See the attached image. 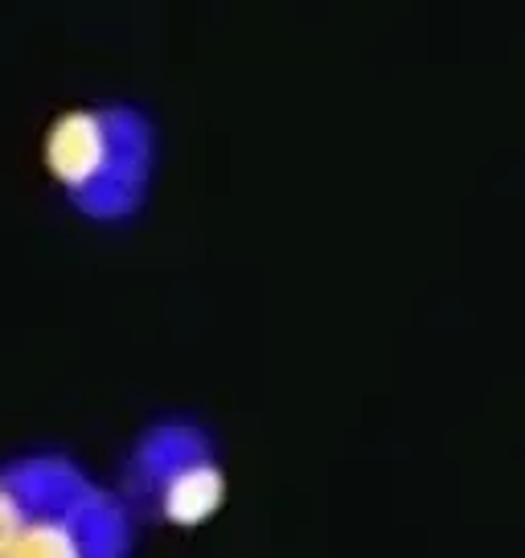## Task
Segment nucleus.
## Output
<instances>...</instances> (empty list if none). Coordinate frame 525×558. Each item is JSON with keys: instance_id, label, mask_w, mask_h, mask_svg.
I'll return each mask as SVG.
<instances>
[{"instance_id": "f257e3e1", "label": "nucleus", "mask_w": 525, "mask_h": 558, "mask_svg": "<svg viewBox=\"0 0 525 558\" xmlns=\"http://www.w3.org/2000/svg\"><path fill=\"white\" fill-rule=\"evenodd\" d=\"M46 157L90 218H120L148 177V132L127 111H71L53 123Z\"/></svg>"}, {"instance_id": "f03ea898", "label": "nucleus", "mask_w": 525, "mask_h": 558, "mask_svg": "<svg viewBox=\"0 0 525 558\" xmlns=\"http://www.w3.org/2000/svg\"><path fill=\"white\" fill-rule=\"evenodd\" d=\"M123 550L127 525L120 506L90 493L66 469L4 558H123Z\"/></svg>"}, {"instance_id": "7ed1b4c3", "label": "nucleus", "mask_w": 525, "mask_h": 558, "mask_svg": "<svg viewBox=\"0 0 525 558\" xmlns=\"http://www.w3.org/2000/svg\"><path fill=\"white\" fill-rule=\"evenodd\" d=\"M136 472L144 497L169 522H206L222 501V472L193 427H160L141 448Z\"/></svg>"}, {"instance_id": "20e7f679", "label": "nucleus", "mask_w": 525, "mask_h": 558, "mask_svg": "<svg viewBox=\"0 0 525 558\" xmlns=\"http://www.w3.org/2000/svg\"><path fill=\"white\" fill-rule=\"evenodd\" d=\"M62 472H66L62 460H34V464H21L0 476V558L13 550L25 522L37 513V506L46 501V493L58 485Z\"/></svg>"}]
</instances>
